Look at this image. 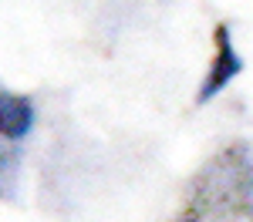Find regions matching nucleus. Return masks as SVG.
Segmentation results:
<instances>
[{"label": "nucleus", "instance_id": "obj_1", "mask_svg": "<svg viewBox=\"0 0 253 222\" xmlns=\"http://www.w3.org/2000/svg\"><path fill=\"white\" fill-rule=\"evenodd\" d=\"M240 71H243V58L236 54L233 40H230V27H216V58L210 64V74L203 81V88H199V104L213 101Z\"/></svg>", "mask_w": 253, "mask_h": 222}, {"label": "nucleus", "instance_id": "obj_2", "mask_svg": "<svg viewBox=\"0 0 253 222\" xmlns=\"http://www.w3.org/2000/svg\"><path fill=\"white\" fill-rule=\"evenodd\" d=\"M34 125V104L27 95L0 91V135L10 141H20Z\"/></svg>", "mask_w": 253, "mask_h": 222}, {"label": "nucleus", "instance_id": "obj_3", "mask_svg": "<svg viewBox=\"0 0 253 222\" xmlns=\"http://www.w3.org/2000/svg\"><path fill=\"white\" fill-rule=\"evenodd\" d=\"M0 168H3V152H0Z\"/></svg>", "mask_w": 253, "mask_h": 222}]
</instances>
